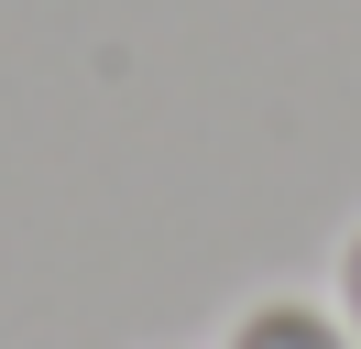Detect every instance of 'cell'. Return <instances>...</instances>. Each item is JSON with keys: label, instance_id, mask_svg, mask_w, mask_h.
I'll use <instances>...</instances> for the list:
<instances>
[{"label": "cell", "instance_id": "obj_1", "mask_svg": "<svg viewBox=\"0 0 361 349\" xmlns=\"http://www.w3.org/2000/svg\"><path fill=\"white\" fill-rule=\"evenodd\" d=\"M219 349H361V338L339 327L329 295H252L241 317L219 327Z\"/></svg>", "mask_w": 361, "mask_h": 349}, {"label": "cell", "instance_id": "obj_2", "mask_svg": "<svg viewBox=\"0 0 361 349\" xmlns=\"http://www.w3.org/2000/svg\"><path fill=\"white\" fill-rule=\"evenodd\" d=\"M329 305H339V327L361 338V218L339 229V262H329Z\"/></svg>", "mask_w": 361, "mask_h": 349}]
</instances>
